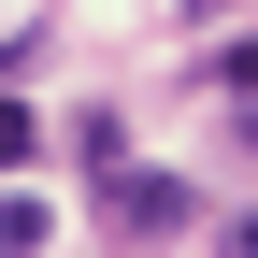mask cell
<instances>
[{
    "label": "cell",
    "instance_id": "cell-3",
    "mask_svg": "<svg viewBox=\"0 0 258 258\" xmlns=\"http://www.w3.org/2000/svg\"><path fill=\"white\" fill-rule=\"evenodd\" d=\"M29 144H43V115H29V101H0V186L29 172Z\"/></svg>",
    "mask_w": 258,
    "mask_h": 258
},
{
    "label": "cell",
    "instance_id": "cell-5",
    "mask_svg": "<svg viewBox=\"0 0 258 258\" xmlns=\"http://www.w3.org/2000/svg\"><path fill=\"white\" fill-rule=\"evenodd\" d=\"M244 158H258V115H244Z\"/></svg>",
    "mask_w": 258,
    "mask_h": 258
},
{
    "label": "cell",
    "instance_id": "cell-2",
    "mask_svg": "<svg viewBox=\"0 0 258 258\" xmlns=\"http://www.w3.org/2000/svg\"><path fill=\"white\" fill-rule=\"evenodd\" d=\"M43 230H57V215L29 201V186H0V258H29V244H43Z\"/></svg>",
    "mask_w": 258,
    "mask_h": 258
},
{
    "label": "cell",
    "instance_id": "cell-1",
    "mask_svg": "<svg viewBox=\"0 0 258 258\" xmlns=\"http://www.w3.org/2000/svg\"><path fill=\"white\" fill-rule=\"evenodd\" d=\"M101 215H115V230H186L201 186H186V172H101Z\"/></svg>",
    "mask_w": 258,
    "mask_h": 258
},
{
    "label": "cell",
    "instance_id": "cell-4",
    "mask_svg": "<svg viewBox=\"0 0 258 258\" xmlns=\"http://www.w3.org/2000/svg\"><path fill=\"white\" fill-rule=\"evenodd\" d=\"M230 258H258V215H230Z\"/></svg>",
    "mask_w": 258,
    "mask_h": 258
}]
</instances>
